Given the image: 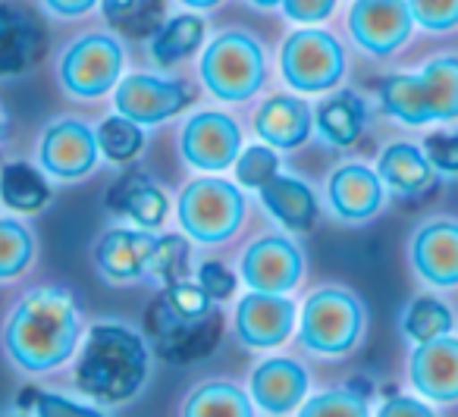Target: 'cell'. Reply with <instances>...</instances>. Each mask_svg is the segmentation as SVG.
Listing matches in <instances>:
<instances>
[{"label":"cell","instance_id":"6da1fadb","mask_svg":"<svg viewBox=\"0 0 458 417\" xmlns=\"http://www.w3.org/2000/svg\"><path fill=\"white\" fill-rule=\"evenodd\" d=\"M82 320L72 295L57 285L32 289L16 302L4 327V352L20 370L47 373L72 358Z\"/></svg>","mask_w":458,"mask_h":417},{"label":"cell","instance_id":"7a4b0ae2","mask_svg":"<svg viewBox=\"0 0 458 417\" xmlns=\"http://www.w3.org/2000/svg\"><path fill=\"white\" fill-rule=\"evenodd\" d=\"M148 379V348L123 323H95L76 364L79 392L101 404H126Z\"/></svg>","mask_w":458,"mask_h":417},{"label":"cell","instance_id":"3957f363","mask_svg":"<svg viewBox=\"0 0 458 417\" xmlns=\"http://www.w3.org/2000/svg\"><path fill=\"white\" fill-rule=\"evenodd\" d=\"M380 107L405 126L458 120V54H443L420 72H393L380 82Z\"/></svg>","mask_w":458,"mask_h":417},{"label":"cell","instance_id":"277c9868","mask_svg":"<svg viewBox=\"0 0 458 417\" xmlns=\"http://www.w3.org/2000/svg\"><path fill=\"white\" fill-rule=\"evenodd\" d=\"M368 327V311L355 292L343 285H324L301 304L299 342L318 358H343L361 342Z\"/></svg>","mask_w":458,"mask_h":417},{"label":"cell","instance_id":"5b68a950","mask_svg":"<svg viewBox=\"0 0 458 417\" xmlns=\"http://www.w3.org/2000/svg\"><path fill=\"white\" fill-rule=\"evenodd\" d=\"M264 79H267V60H264V47L255 35L229 29L204 47L201 82L216 101H251L261 91Z\"/></svg>","mask_w":458,"mask_h":417},{"label":"cell","instance_id":"8992f818","mask_svg":"<svg viewBox=\"0 0 458 417\" xmlns=\"http://www.w3.org/2000/svg\"><path fill=\"white\" fill-rule=\"evenodd\" d=\"M182 233L198 245H220L229 242L245 223V195L239 185L226 179L204 176L191 179L176 204Z\"/></svg>","mask_w":458,"mask_h":417},{"label":"cell","instance_id":"52a82bcc","mask_svg":"<svg viewBox=\"0 0 458 417\" xmlns=\"http://www.w3.org/2000/svg\"><path fill=\"white\" fill-rule=\"evenodd\" d=\"M280 72L299 95L330 91L345 76V47L324 29H299L283 41Z\"/></svg>","mask_w":458,"mask_h":417},{"label":"cell","instance_id":"ba28073f","mask_svg":"<svg viewBox=\"0 0 458 417\" xmlns=\"http://www.w3.org/2000/svg\"><path fill=\"white\" fill-rule=\"evenodd\" d=\"M123 76V45L114 35H82L60 57V82L66 95L95 101L116 89Z\"/></svg>","mask_w":458,"mask_h":417},{"label":"cell","instance_id":"9c48e42d","mask_svg":"<svg viewBox=\"0 0 458 417\" xmlns=\"http://www.w3.org/2000/svg\"><path fill=\"white\" fill-rule=\"evenodd\" d=\"M179 151L185 164L201 173H223L242 151V129L223 110H198L179 132Z\"/></svg>","mask_w":458,"mask_h":417},{"label":"cell","instance_id":"30bf717a","mask_svg":"<svg viewBox=\"0 0 458 417\" xmlns=\"http://www.w3.org/2000/svg\"><path fill=\"white\" fill-rule=\"evenodd\" d=\"M195 101V91L182 79H160L148 72H132L120 79L114 91L116 114L141 123V126H157V123L173 120Z\"/></svg>","mask_w":458,"mask_h":417},{"label":"cell","instance_id":"8fae6325","mask_svg":"<svg viewBox=\"0 0 458 417\" xmlns=\"http://www.w3.org/2000/svg\"><path fill=\"white\" fill-rule=\"evenodd\" d=\"M145 327H148V336H151L154 348H157V354H164L166 361L185 364V361L208 358V354L214 352L216 342H220L223 320L216 311H210L201 320H182V317H176L166 308L164 298H157L154 308L148 311Z\"/></svg>","mask_w":458,"mask_h":417},{"label":"cell","instance_id":"7c38bea8","mask_svg":"<svg viewBox=\"0 0 458 417\" xmlns=\"http://www.w3.org/2000/svg\"><path fill=\"white\" fill-rule=\"evenodd\" d=\"M101 157V145H98V132L82 120H57L41 132L38 141V160L41 170L54 179L64 183H76L85 179L98 166Z\"/></svg>","mask_w":458,"mask_h":417},{"label":"cell","instance_id":"4fadbf2b","mask_svg":"<svg viewBox=\"0 0 458 417\" xmlns=\"http://www.w3.org/2000/svg\"><path fill=\"white\" fill-rule=\"evenodd\" d=\"M349 32L370 57H393L414 32L408 0H355L349 10Z\"/></svg>","mask_w":458,"mask_h":417},{"label":"cell","instance_id":"5bb4252c","mask_svg":"<svg viewBox=\"0 0 458 417\" xmlns=\"http://www.w3.org/2000/svg\"><path fill=\"white\" fill-rule=\"evenodd\" d=\"M239 273L249 289L286 295L289 289L299 285L305 273V258H301V248L286 235H261L242 251Z\"/></svg>","mask_w":458,"mask_h":417},{"label":"cell","instance_id":"9a60e30c","mask_svg":"<svg viewBox=\"0 0 458 417\" xmlns=\"http://www.w3.org/2000/svg\"><path fill=\"white\" fill-rule=\"evenodd\" d=\"M411 270L437 289L458 285V220L452 217H433L420 223L408 245Z\"/></svg>","mask_w":458,"mask_h":417},{"label":"cell","instance_id":"2e32d148","mask_svg":"<svg viewBox=\"0 0 458 417\" xmlns=\"http://www.w3.org/2000/svg\"><path fill=\"white\" fill-rule=\"evenodd\" d=\"M408 379L424 402L458 404V339L437 336L430 342H418L408 358Z\"/></svg>","mask_w":458,"mask_h":417},{"label":"cell","instance_id":"e0dca14e","mask_svg":"<svg viewBox=\"0 0 458 417\" xmlns=\"http://www.w3.org/2000/svg\"><path fill=\"white\" fill-rule=\"evenodd\" d=\"M295 317H299V308L293 298L251 289L236 304V333L242 345L264 352V348H276L289 339V333L295 329Z\"/></svg>","mask_w":458,"mask_h":417},{"label":"cell","instance_id":"ac0fdd59","mask_svg":"<svg viewBox=\"0 0 458 417\" xmlns=\"http://www.w3.org/2000/svg\"><path fill=\"white\" fill-rule=\"evenodd\" d=\"M327 204L343 223H368L386 204L383 179L364 164H343L330 173L327 183Z\"/></svg>","mask_w":458,"mask_h":417},{"label":"cell","instance_id":"d6986e66","mask_svg":"<svg viewBox=\"0 0 458 417\" xmlns=\"http://www.w3.org/2000/svg\"><path fill=\"white\" fill-rule=\"evenodd\" d=\"M157 235L151 229H110L95 245V267L110 283H139L151 270Z\"/></svg>","mask_w":458,"mask_h":417},{"label":"cell","instance_id":"ffe728a7","mask_svg":"<svg viewBox=\"0 0 458 417\" xmlns=\"http://www.w3.org/2000/svg\"><path fill=\"white\" fill-rule=\"evenodd\" d=\"M308 370L293 358H267L251 373V402L264 414H293L308 396Z\"/></svg>","mask_w":458,"mask_h":417},{"label":"cell","instance_id":"44dd1931","mask_svg":"<svg viewBox=\"0 0 458 417\" xmlns=\"http://www.w3.org/2000/svg\"><path fill=\"white\" fill-rule=\"evenodd\" d=\"M45 54L41 26L13 4H0V79L29 72Z\"/></svg>","mask_w":458,"mask_h":417},{"label":"cell","instance_id":"7402d4cb","mask_svg":"<svg viewBox=\"0 0 458 417\" xmlns=\"http://www.w3.org/2000/svg\"><path fill=\"white\" fill-rule=\"evenodd\" d=\"M314 110L295 95H274L258 107L255 132L276 151H295L311 139Z\"/></svg>","mask_w":458,"mask_h":417},{"label":"cell","instance_id":"603a6c76","mask_svg":"<svg viewBox=\"0 0 458 417\" xmlns=\"http://www.w3.org/2000/svg\"><path fill=\"white\" fill-rule=\"evenodd\" d=\"M377 173H380L383 185L402 198H424L427 191L437 189V170H433L430 157L424 154V148L411 145V141H393L383 148Z\"/></svg>","mask_w":458,"mask_h":417},{"label":"cell","instance_id":"cb8c5ba5","mask_svg":"<svg viewBox=\"0 0 458 417\" xmlns=\"http://www.w3.org/2000/svg\"><path fill=\"white\" fill-rule=\"evenodd\" d=\"M261 195V204L283 229H293V233H308V229L318 223V214H320V204H318V195L308 183L295 176H280L276 173L274 179L258 189Z\"/></svg>","mask_w":458,"mask_h":417},{"label":"cell","instance_id":"d4e9b609","mask_svg":"<svg viewBox=\"0 0 458 417\" xmlns=\"http://www.w3.org/2000/svg\"><path fill=\"white\" fill-rule=\"evenodd\" d=\"M107 208L120 217H129L141 229H160L170 217V198L151 176L129 173L107 191Z\"/></svg>","mask_w":458,"mask_h":417},{"label":"cell","instance_id":"484cf974","mask_svg":"<svg viewBox=\"0 0 458 417\" xmlns=\"http://www.w3.org/2000/svg\"><path fill=\"white\" fill-rule=\"evenodd\" d=\"M364 123H368V107L355 91H336L330 95L314 114V129L320 132V139L333 148H349L361 139Z\"/></svg>","mask_w":458,"mask_h":417},{"label":"cell","instance_id":"4316f807","mask_svg":"<svg viewBox=\"0 0 458 417\" xmlns=\"http://www.w3.org/2000/svg\"><path fill=\"white\" fill-rule=\"evenodd\" d=\"M0 201L16 214H38L51 201V189L41 170L26 160H13L0 170Z\"/></svg>","mask_w":458,"mask_h":417},{"label":"cell","instance_id":"83f0119b","mask_svg":"<svg viewBox=\"0 0 458 417\" xmlns=\"http://www.w3.org/2000/svg\"><path fill=\"white\" fill-rule=\"evenodd\" d=\"M204 35H208V26H204L201 16L179 13L173 20L160 22V29L151 35V57L160 66H173L179 60L191 57L204 45Z\"/></svg>","mask_w":458,"mask_h":417},{"label":"cell","instance_id":"f1b7e54d","mask_svg":"<svg viewBox=\"0 0 458 417\" xmlns=\"http://www.w3.org/2000/svg\"><path fill=\"white\" fill-rule=\"evenodd\" d=\"M251 404L255 402H249V396L239 386L214 379V383L198 386L185 398L182 414L185 417H251Z\"/></svg>","mask_w":458,"mask_h":417},{"label":"cell","instance_id":"f546056e","mask_svg":"<svg viewBox=\"0 0 458 417\" xmlns=\"http://www.w3.org/2000/svg\"><path fill=\"white\" fill-rule=\"evenodd\" d=\"M399 327H402V333H405V339H411L414 345H418V342H430V339H437V336L452 333L455 317H452L449 304L439 302L437 295H418L405 304Z\"/></svg>","mask_w":458,"mask_h":417},{"label":"cell","instance_id":"4dcf8cb0","mask_svg":"<svg viewBox=\"0 0 458 417\" xmlns=\"http://www.w3.org/2000/svg\"><path fill=\"white\" fill-rule=\"evenodd\" d=\"M101 13L116 32L129 38H148L160 29L164 0H101Z\"/></svg>","mask_w":458,"mask_h":417},{"label":"cell","instance_id":"1f68e13d","mask_svg":"<svg viewBox=\"0 0 458 417\" xmlns=\"http://www.w3.org/2000/svg\"><path fill=\"white\" fill-rule=\"evenodd\" d=\"M35 258V235L22 220L0 217V283L22 277Z\"/></svg>","mask_w":458,"mask_h":417},{"label":"cell","instance_id":"d6a6232c","mask_svg":"<svg viewBox=\"0 0 458 417\" xmlns=\"http://www.w3.org/2000/svg\"><path fill=\"white\" fill-rule=\"evenodd\" d=\"M98 145H101V154L110 164H129L145 148V129L129 116L114 114L98 126Z\"/></svg>","mask_w":458,"mask_h":417},{"label":"cell","instance_id":"836d02e7","mask_svg":"<svg viewBox=\"0 0 458 417\" xmlns=\"http://www.w3.org/2000/svg\"><path fill=\"white\" fill-rule=\"evenodd\" d=\"M189 260H191V245L182 235L170 233V235H157L151 251V277L160 283H179V279L189 277Z\"/></svg>","mask_w":458,"mask_h":417},{"label":"cell","instance_id":"e575fe53","mask_svg":"<svg viewBox=\"0 0 458 417\" xmlns=\"http://www.w3.org/2000/svg\"><path fill=\"white\" fill-rule=\"evenodd\" d=\"M301 417H364L368 398L355 389H330L314 398H305L299 408Z\"/></svg>","mask_w":458,"mask_h":417},{"label":"cell","instance_id":"d590c367","mask_svg":"<svg viewBox=\"0 0 458 417\" xmlns=\"http://www.w3.org/2000/svg\"><path fill=\"white\" fill-rule=\"evenodd\" d=\"M236 179L242 189H261L267 179L280 173V154L270 145H249L236 157Z\"/></svg>","mask_w":458,"mask_h":417},{"label":"cell","instance_id":"8d00e7d4","mask_svg":"<svg viewBox=\"0 0 458 417\" xmlns=\"http://www.w3.org/2000/svg\"><path fill=\"white\" fill-rule=\"evenodd\" d=\"M16 404L26 414H41V417H101L98 408H89V404H79L72 398L54 396V392H41V389H22L16 396Z\"/></svg>","mask_w":458,"mask_h":417},{"label":"cell","instance_id":"74e56055","mask_svg":"<svg viewBox=\"0 0 458 417\" xmlns=\"http://www.w3.org/2000/svg\"><path fill=\"white\" fill-rule=\"evenodd\" d=\"M160 298H164L166 308H170L176 317H182V320H201V317H208L210 311H214V298H210L198 283H189V279L170 283Z\"/></svg>","mask_w":458,"mask_h":417},{"label":"cell","instance_id":"f35d334b","mask_svg":"<svg viewBox=\"0 0 458 417\" xmlns=\"http://www.w3.org/2000/svg\"><path fill=\"white\" fill-rule=\"evenodd\" d=\"M414 26L424 32H452L458 29V0H408Z\"/></svg>","mask_w":458,"mask_h":417},{"label":"cell","instance_id":"ab89813d","mask_svg":"<svg viewBox=\"0 0 458 417\" xmlns=\"http://www.w3.org/2000/svg\"><path fill=\"white\" fill-rule=\"evenodd\" d=\"M424 154L430 157L433 170L445 176H458V132H433L424 141Z\"/></svg>","mask_w":458,"mask_h":417},{"label":"cell","instance_id":"60d3db41","mask_svg":"<svg viewBox=\"0 0 458 417\" xmlns=\"http://www.w3.org/2000/svg\"><path fill=\"white\" fill-rule=\"evenodd\" d=\"M236 283H239L236 273L229 270L226 264H220V260H208V264L198 267V285H201L214 302H226V298H233Z\"/></svg>","mask_w":458,"mask_h":417},{"label":"cell","instance_id":"b9f144b4","mask_svg":"<svg viewBox=\"0 0 458 417\" xmlns=\"http://www.w3.org/2000/svg\"><path fill=\"white\" fill-rule=\"evenodd\" d=\"M339 0H283L280 7L299 26H318V22L330 20Z\"/></svg>","mask_w":458,"mask_h":417},{"label":"cell","instance_id":"7bdbcfd3","mask_svg":"<svg viewBox=\"0 0 458 417\" xmlns=\"http://www.w3.org/2000/svg\"><path fill=\"white\" fill-rule=\"evenodd\" d=\"M433 408H427L424 398L393 396L380 404V417H430Z\"/></svg>","mask_w":458,"mask_h":417},{"label":"cell","instance_id":"ee69618b","mask_svg":"<svg viewBox=\"0 0 458 417\" xmlns=\"http://www.w3.org/2000/svg\"><path fill=\"white\" fill-rule=\"evenodd\" d=\"M101 0H45V7L54 16H64V20H79V16L91 13Z\"/></svg>","mask_w":458,"mask_h":417},{"label":"cell","instance_id":"f6af8a7d","mask_svg":"<svg viewBox=\"0 0 458 417\" xmlns=\"http://www.w3.org/2000/svg\"><path fill=\"white\" fill-rule=\"evenodd\" d=\"M179 4H185V7H191V10H210V7H216L220 0H179Z\"/></svg>","mask_w":458,"mask_h":417},{"label":"cell","instance_id":"bcb514c9","mask_svg":"<svg viewBox=\"0 0 458 417\" xmlns=\"http://www.w3.org/2000/svg\"><path fill=\"white\" fill-rule=\"evenodd\" d=\"M249 4H255L258 10H274V7H280L283 0H249Z\"/></svg>","mask_w":458,"mask_h":417},{"label":"cell","instance_id":"7dc6e473","mask_svg":"<svg viewBox=\"0 0 458 417\" xmlns=\"http://www.w3.org/2000/svg\"><path fill=\"white\" fill-rule=\"evenodd\" d=\"M0 141H4V114H0Z\"/></svg>","mask_w":458,"mask_h":417}]
</instances>
